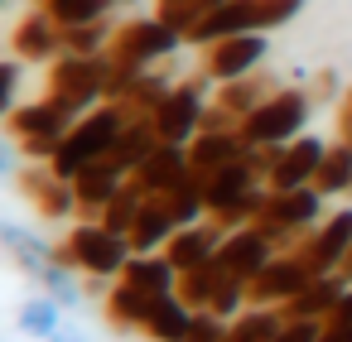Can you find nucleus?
<instances>
[{"label": "nucleus", "instance_id": "obj_1", "mask_svg": "<svg viewBox=\"0 0 352 342\" xmlns=\"http://www.w3.org/2000/svg\"><path fill=\"white\" fill-rule=\"evenodd\" d=\"M121 126H126V111L116 106V102H102V106H92L87 116H78L73 126H68V135L58 140V150H54V159H49V169L58 174V179H78L87 164H97L111 145H116V135H121Z\"/></svg>", "mask_w": 352, "mask_h": 342}, {"label": "nucleus", "instance_id": "obj_2", "mask_svg": "<svg viewBox=\"0 0 352 342\" xmlns=\"http://www.w3.org/2000/svg\"><path fill=\"white\" fill-rule=\"evenodd\" d=\"M318 222H323V193L304 183V188H265L251 227H261L275 251H294Z\"/></svg>", "mask_w": 352, "mask_h": 342}, {"label": "nucleus", "instance_id": "obj_3", "mask_svg": "<svg viewBox=\"0 0 352 342\" xmlns=\"http://www.w3.org/2000/svg\"><path fill=\"white\" fill-rule=\"evenodd\" d=\"M131 255H135V251H131V241H126L121 231H111V227H102V222H87V217H78V222L68 227V236L58 241V260H63L68 270L92 275V280L121 275V265H126Z\"/></svg>", "mask_w": 352, "mask_h": 342}, {"label": "nucleus", "instance_id": "obj_4", "mask_svg": "<svg viewBox=\"0 0 352 342\" xmlns=\"http://www.w3.org/2000/svg\"><path fill=\"white\" fill-rule=\"evenodd\" d=\"M309 111H314V97L304 87H275L251 116L236 121V135L246 145H289L304 135Z\"/></svg>", "mask_w": 352, "mask_h": 342}, {"label": "nucleus", "instance_id": "obj_5", "mask_svg": "<svg viewBox=\"0 0 352 342\" xmlns=\"http://www.w3.org/2000/svg\"><path fill=\"white\" fill-rule=\"evenodd\" d=\"M0 246H6V255L49 289V299L58 304H73L78 299V284H73V270L58 260V246H44L30 227H15V222H0Z\"/></svg>", "mask_w": 352, "mask_h": 342}, {"label": "nucleus", "instance_id": "obj_6", "mask_svg": "<svg viewBox=\"0 0 352 342\" xmlns=\"http://www.w3.org/2000/svg\"><path fill=\"white\" fill-rule=\"evenodd\" d=\"M44 97L63 111V116H87L92 106H102V58H82V54H58L49 63L44 78Z\"/></svg>", "mask_w": 352, "mask_h": 342}, {"label": "nucleus", "instance_id": "obj_7", "mask_svg": "<svg viewBox=\"0 0 352 342\" xmlns=\"http://www.w3.org/2000/svg\"><path fill=\"white\" fill-rule=\"evenodd\" d=\"M184 44V34L174 25H164L160 15H131L126 25H116L111 44H107V58H121L131 68H155L164 58H174V49Z\"/></svg>", "mask_w": 352, "mask_h": 342}, {"label": "nucleus", "instance_id": "obj_8", "mask_svg": "<svg viewBox=\"0 0 352 342\" xmlns=\"http://www.w3.org/2000/svg\"><path fill=\"white\" fill-rule=\"evenodd\" d=\"M68 126H73V116H63L49 97L25 102V106H15V111L6 116V130H10V140L20 145V155H25L30 164H49L54 150H58V140L68 135Z\"/></svg>", "mask_w": 352, "mask_h": 342}, {"label": "nucleus", "instance_id": "obj_9", "mask_svg": "<svg viewBox=\"0 0 352 342\" xmlns=\"http://www.w3.org/2000/svg\"><path fill=\"white\" fill-rule=\"evenodd\" d=\"M203 116H208V97H203V82H174L164 92V102L155 106V130L164 145H188L198 130H203Z\"/></svg>", "mask_w": 352, "mask_h": 342}, {"label": "nucleus", "instance_id": "obj_10", "mask_svg": "<svg viewBox=\"0 0 352 342\" xmlns=\"http://www.w3.org/2000/svg\"><path fill=\"white\" fill-rule=\"evenodd\" d=\"M347 251H352V207H338L294 246V255L309 265V275H338Z\"/></svg>", "mask_w": 352, "mask_h": 342}, {"label": "nucleus", "instance_id": "obj_11", "mask_svg": "<svg viewBox=\"0 0 352 342\" xmlns=\"http://www.w3.org/2000/svg\"><path fill=\"white\" fill-rule=\"evenodd\" d=\"M265 54H270L265 34H227V39H217V44L203 49V78H212V82H236V78H246V73H261Z\"/></svg>", "mask_w": 352, "mask_h": 342}, {"label": "nucleus", "instance_id": "obj_12", "mask_svg": "<svg viewBox=\"0 0 352 342\" xmlns=\"http://www.w3.org/2000/svg\"><path fill=\"white\" fill-rule=\"evenodd\" d=\"M309 280H314L309 265H304L294 251H280V255L265 260V270L246 284V304H251V308H280V304H289Z\"/></svg>", "mask_w": 352, "mask_h": 342}, {"label": "nucleus", "instance_id": "obj_13", "mask_svg": "<svg viewBox=\"0 0 352 342\" xmlns=\"http://www.w3.org/2000/svg\"><path fill=\"white\" fill-rule=\"evenodd\" d=\"M20 198H25L44 222H73V217H78L73 183L58 179L49 164H30V169H20Z\"/></svg>", "mask_w": 352, "mask_h": 342}, {"label": "nucleus", "instance_id": "obj_14", "mask_svg": "<svg viewBox=\"0 0 352 342\" xmlns=\"http://www.w3.org/2000/svg\"><path fill=\"white\" fill-rule=\"evenodd\" d=\"M280 251L270 246V236L261 231V227H236V231H227L222 236V246H217V265L232 275V280H241V284H251L261 270H265V260H275Z\"/></svg>", "mask_w": 352, "mask_h": 342}, {"label": "nucleus", "instance_id": "obj_15", "mask_svg": "<svg viewBox=\"0 0 352 342\" xmlns=\"http://www.w3.org/2000/svg\"><path fill=\"white\" fill-rule=\"evenodd\" d=\"M323 155H328V145L304 130L299 140L280 145V155H275V164H270V174H265V188H304V183H314Z\"/></svg>", "mask_w": 352, "mask_h": 342}, {"label": "nucleus", "instance_id": "obj_16", "mask_svg": "<svg viewBox=\"0 0 352 342\" xmlns=\"http://www.w3.org/2000/svg\"><path fill=\"white\" fill-rule=\"evenodd\" d=\"M131 174L111 159V155H102L97 164H87L78 179H73V198H78V217H87V222H97L102 217V207L121 193V183H126Z\"/></svg>", "mask_w": 352, "mask_h": 342}, {"label": "nucleus", "instance_id": "obj_17", "mask_svg": "<svg viewBox=\"0 0 352 342\" xmlns=\"http://www.w3.org/2000/svg\"><path fill=\"white\" fill-rule=\"evenodd\" d=\"M188 174V145H155L135 169H131V188H140L145 198H160L169 183H179Z\"/></svg>", "mask_w": 352, "mask_h": 342}, {"label": "nucleus", "instance_id": "obj_18", "mask_svg": "<svg viewBox=\"0 0 352 342\" xmlns=\"http://www.w3.org/2000/svg\"><path fill=\"white\" fill-rule=\"evenodd\" d=\"M10 49L20 63H54L63 54V30L44 15V10H30L15 30H10Z\"/></svg>", "mask_w": 352, "mask_h": 342}, {"label": "nucleus", "instance_id": "obj_19", "mask_svg": "<svg viewBox=\"0 0 352 342\" xmlns=\"http://www.w3.org/2000/svg\"><path fill=\"white\" fill-rule=\"evenodd\" d=\"M222 227H212V222H188V227H179L174 236H169V246H164V260L184 275V270H193V265H208V260H217V246H222Z\"/></svg>", "mask_w": 352, "mask_h": 342}, {"label": "nucleus", "instance_id": "obj_20", "mask_svg": "<svg viewBox=\"0 0 352 342\" xmlns=\"http://www.w3.org/2000/svg\"><path fill=\"white\" fill-rule=\"evenodd\" d=\"M347 280L342 275H314L289 304H280V318H314V323H328V313L338 308Z\"/></svg>", "mask_w": 352, "mask_h": 342}, {"label": "nucleus", "instance_id": "obj_21", "mask_svg": "<svg viewBox=\"0 0 352 342\" xmlns=\"http://www.w3.org/2000/svg\"><path fill=\"white\" fill-rule=\"evenodd\" d=\"M193 328V308L179 299V294H155L145 304V318H140V332L150 342H184V332Z\"/></svg>", "mask_w": 352, "mask_h": 342}, {"label": "nucleus", "instance_id": "obj_22", "mask_svg": "<svg viewBox=\"0 0 352 342\" xmlns=\"http://www.w3.org/2000/svg\"><path fill=\"white\" fill-rule=\"evenodd\" d=\"M241 155H246V140L236 135V126L232 130H198L188 140V164L198 174H212V169H222V164H232Z\"/></svg>", "mask_w": 352, "mask_h": 342}, {"label": "nucleus", "instance_id": "obj_23", "mask_svg": "<svg viewBox=\"0 0 352 342\" xmlns=\"http://www.w3.org/2000/svg\"><path fill=\"white\" fill-rule=\"evenodd\" d=\"M116 280L155 299V294H174V284H179V270L164 260V251H150V255H131V260L121 265V275H116Z\"/></svg>", "mask_w": 352, "mask_h": 342}, {"label": "nucleus", "instance_id": "obj_24", "mask_svg": "<svg viewBox=\"0 0 352 342\" xmlns=\"http://www.w3.org/2000/svg\"><path fill=\"white\" fill-rule=\"evenodd\" d=\"M169 217H174V227H188V222H198V217H208V198H203V174L188 164V174L179 179V183H169L160 198H155Z\"/></svg>", "mask_w": 352, "mask_h": 342}, {"label": "nucleus", "instance_id": "obj_25", "mask_svg": "<svg viewBox=\"0 0 352 342\" xmlns=\"http://www.w3.org/2000/svg\"><path fill=\"white\" fill-rule=\"evenodd\" d=\"M270 92H275V82H270L265 73H246V78H236V82H217L212 106H222L232 121H241V116H251Z\"/></svg>", "mask_w": 352, "mask_h": 342}, {"label": "nucleus", "instance_id": "obj_26", "mask_svg": "<svg viewBox=\"0 0 352 342\" xmlns=\"http://www.w3.org/2000/svg\"><path fill=\"white\" fill-rule=\"evenodd\" d=\"M174 231H179V227H174V217H169L155 198H145V207H140L135 227L126 231V241H131V251H135V255H150V251H164Z\"/></svg>", "mask_w": 352, "mask_h": 342}, {"label": "nucleus", "instance_id": "obj_27", "mask_svg": "<svg viewBox=\"0 0 352 342\" xmlns=\"http://www.w3.org/2000/svg\"><path fill=\"white\" fill-rule=\"evenodd\" d=\"M314 188L323 193V198H338V193H352V145H328V155H323V164H318V174H314Z\"/></svg>", "mask_w": 352, "mask_h": 342}, {"label": "nucleus", "instance_id": "obj_28", "mask_svg": "<svg viewBox=\"0 0 352 342\" xmlns=\"http://www.w3.org/2000/svg\"><path fill=\"white\" fill-rule=\"evenodd\" d=\"M39 10H44L58 30H78V25L107 20V15H111V0H39Z\"/></svg>", "mask_w": 352, "mask_h": 342}, {"label": "nucleus", "instance_id": "obj_29", "mask_svg": "<svg viewBox=\"0 0 352 342\" xmlns=\"http://www.w3.org/2000/svg\"><path fill=\"white\" fill-rule=\"evenodd\" d=\"M145 304H150V294H140V289H131V284L116 280V289H107V323L121 328V332H140Z\"/></svg>", "mask_w": 352, "mask_h": 342}, {"label": "nucleus", "instance_id": "obj_30", "mask_svg": "<svg viewBox=\"0 0 352 342\" xmlns=\"http://www.w3.org/2000/svg\"><path fill=\"white\" fill-rule=\"evenodd\" d=\"M280 323H285L280 308H241L227 323V342H275Z\"/></svg>", "mask_w": 352, "mask_h": 342}, {"label": "nucleus", "instance_id": "obj_31", "mask_svg": "<svg viewBox=\"0 0 352 342\" xmlns=\"http://www.w3.org/2000/svg\"><path fill=\"white\" fill-rule=\"evenodd\" d=\"M169 87H174L169 78H160V73H140V78L126 87V97H121L116 106H121L126 116H155V106L164 102V92H169Z\"/></svg>", "mask_w": 352, "mask_h": 342}, {"label": "nucleus", "instance_id": "obj_32", "mask_svg": "<svg viewBox=\"0 0 352 342\" xmlns=\"http://www.w3.org/2000/svg\"><path fill=\"white\" fill-rule=\"evenodd\" d=\"M217 280H222V270H217V260H208V265L184 270V275H179V284H174V294H179L193 313H203V308H208V299H212V289H217Z\"/></svg>", "mask_w": 352, "mask_h": 342}, {"label": "nucleus", "instance_id": "obj_33", "mask_svg": "<svg viewBox=\"0 0 352 342\" xmlns=\"http://www.w3.org/2000/svg\"><path fill=\"white\" fill-rule=\"evenodd\" d=\"M116 25L111 20H92V25H78V30H63V54H82V58H102L107 44H111Z\"/></svg>", "mask_w": 352, "mask_h": 342}, {"label": "nucleus", "instance_id": "obj_34", "mask_svg": "<svg viewBox=\"0 0 352 342\" xmlns=\"http://www.w3.org/2000/svg\"><path fill=\"white\" fill-rule=\"evenodd\" d=\"M140 207H145V193H140V188H131V183H121V193H116V198H111V203L102 207V217H97V222L126 236V231L135 227V217H140Z\"/></svg>", "mask_w": 352, "mask_h": 342}, {"label": "nucleus", "instance_id": "obj_35", "mask_svg": "<svg viewBox=\"0 0 352 342\" xmlns=\"http://www.w3.org/2000/svg\"><path fill=\"white\" fill-rule=\"evenodd\" d=\"M58 299H30V304H20V328L30 332V337H58Z\"/></svg>", "mask_w": 352, "mask_h": 342}, {"label": "nucleus", "instance_id": "obj_36", "mask_svg": "<svg viewBox=\"0 0 352 342\" xmlns=\"http://www.w3.org/2000/svg\"><path fill=\"white\" fill-rule=\"evenodd\" d=\"M20 106V58H0V121Z\"/></svg>", "mask_w": 352, "mask_h": 342}, {"label": "nucleus", "instance_id": "obj_37", "mask_svg": "<svg viewBox=\"0 0 352 342\" xmlns=\"http://www.w3.org/2000/svg\"><path fill=\"white\" fill-rule=\"evenodd\" d=\"M184 342H227V318H217V313H193V328L184 332Z\"/></svg>", "mask_w": 352, "mask_h": 342}, {"label": "nucleus", "instance_id": "obj_38", "mask_svg": "<svg viewBox=\"0 0 352 342\" xmlns=\"http://www.w3.org/2000/svg\"><path fill=\"white\" fill-rule=\"evenodd\" d=\"M318 332H323V323H314V318H285L275 342H318Z\"/></svg>", "mask_w": 352, "mask_h": 342}, {"label": "nucleus", "instance_id": "obj_39", "mask_svg": "<svg viewBox=\"0 0 352 342\" xmlns=\"http://www.w3.org/2000/svg\"><path fill=\"white\" fill-rule=\"evenodd\" d=\"M155 5H160L155 15H160L164 25H174L179 34H184V30L193 25V0H155Z\"/></svg>", "mask_w": 352, "mask_h": 342}, {"label": "nucleus", "instance_id": "obj_40", "mask_svg": "<svg viewBox=\"0 0 352 342\" xmlns=\"http://www.w3.org/2000/svg\"><path fill=\"white\" fill-rule=\"evenodd\" d=\"M333 130L342 145H352V87H342V97L333 102Z\"/></svg>", "mask_w": 352, "mask_h": 342}, {"label": "nucleus", "instance_id": "obj_41", "mask_svg": "<svg viewBox=\"0 0 352 342\" xmlns=\"http://www.w3.org/2000/svg\"><path fill=\"white\" fill-rule=\"evenodd\" d=\"M309 97H314V102H338V97H342V87H338V73H333V68H323V73L309 82Z\"/></svg>", "mask_w": 352, "mask_h": 342}, {"label": "nucleus", "instance_id": "obj_42", "mask_svg": "<svg viewBox=\"0 0 352 342\" xmlns=\"http://www.w3.org/2000/svg\"><path fill=\"white\" fill-rule=\"evenodd\" d=\"M318 342H352V323H323Z\"/></svg>", "mask_w": 352, "mask_h": 342}, {"label": "nucleus", "instance_id": "obj_43", "mask_svg": "<svg viewBox=\"0 0 352 342\" xmlns=\"http://www.w3.org/2000/svg\"><path fill=\"white\" fill-rule=\"evenodd\" d=\"M217 5H227V0H193V25H198L208 10H217ZM193 25H188V30H193ZM188 30H184V34H188Z\"/></svg>", "mask_w": 352, "mask_h": 342}, {"label": "nucleus", "instance_id": "obj_44", "mask_svg": "<svg viewBox=\"0 0 352 342\" xmlns=\"http://www.w3.org/2000/svg\"><path fill=\"white\" fill-rule=\"evenodd\" d=\"M10 164H15V159H10V145H0V174H6Z\"/></svg>", "mask_w": 352, "mask_h": 342}, {"label": "nucleus", "instance_id": "obj_45", "mask_svg": "<svg viewBox=\"0 0 352 342\" xmlns=\"http://www.w3.org/2000/svg\"><path fill=\"white\" fill-rule=\"evenodd\" d=\"M338 275H342V280L352 284V251H347V260H342V270H338Z\"/></svg>", "mask_w": 352, "mask_h": 342}, {"label": "nucleus", "instance_id": "obj_46", "mask_svg": "<svg viewBox=\"0 0 352 342\" xmlns=\"http://www.w3.org/2000/svg\"><path fill=\"white\" fill-rule=\"evenodd\" d=\"M111 5H135V0H111Z\"/></svg>", "mask_w": 352, "mask_h": 342}, {"label": "nucleus", "instance_id": "obj_47", "mask_svg": "<svg viewBox=\"0 0 352 342\" xmlns=\"http://www.w3.org/2000/svg\"><path fill=\"white\" fill-rule=\"evenodd\" d=\"M0 5H6V0H0Z\"/></svg>", "mask_w": 352, "mask_h": 342}]
</instances>
